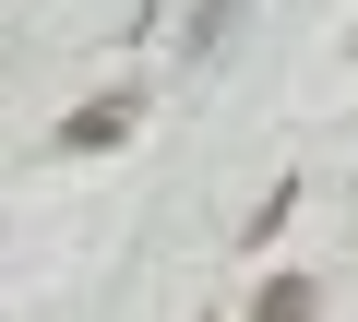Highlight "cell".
Listing matches in <instances>:
<instances>
[{
	"mask_svg": "<svg viewBox=\"0 0 358 322\" xmlns=\"http://www.w3.org/2000/svg\"><path fill=\"white\" fill-rule=\"evenodd\" d=\"M131 119H143V96L120 84V96H96V108L60 119V155H108V143H131Z\"/></svg>",
	"mask_w": 358,
	"mask_h": 322,
	"instance_id": "1",
	"label": "cell"
},
{
	"mask_svg": "<svg viewBox=\"0 0 358 322\" xmlns=\"http://www.w3.org/2000/svg\"><path fill=\"white\" fill-rule=\"evenodd\" d=\"M310 310H322V286H310V275H275V286L251 298V322H310Z\"/></svg>",
	"mask_w": 358,
	"mask_h": 322,
	"instance_id": "2",
	"label": "cell"
},
{
	"mask_svg": "<svg viewBox=\"0 0 358 322\" xmlns=\"http://www.w3.org/2000/svg\"><path fill=\"white\" fill-rule=\"evenodd\" d=\"M239 24H251V0H203V13H192V60H215Z\"/></svg>",
	"mask_w": 358,
	"mask_h": 322,
	"instance_id": "3",
	"label": "cell"
},
{
	"mask_svg": "<svg viewBox=\"0 0 358 322\" xmlns=\"http://www.w3.org/2000/svg\"><path fill=\"white\" fill-rule=\"evenodd\" d=\"M346 48H358V24H346Z\"/></svg>",
	"mask_w": 358,
	"mask_h": 322,
	"instance_id": "4",
	"label": "cell"
},
{
	"mask_svg": "<svg viewBox=\"0 0 358 322\" xmlns=\"http://www.w3.org/2000/svg\"><path fill=\"white\" fill-rule=\"evenodd\" d=\"M203 322H215V310H203Z\"/></svg>",
	"mask_w": 358,
	"mask_h": 322,
	"instance_id": "5",
	"label": "cell"
}]
</instances>
